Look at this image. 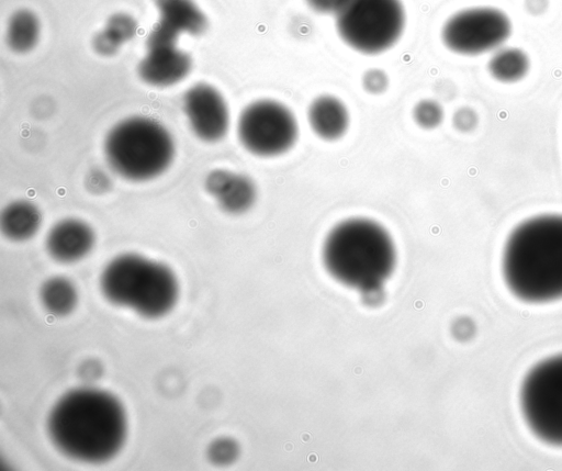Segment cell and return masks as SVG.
I'll list each match as a JSON object with an SVG mask.
<instances>
[{"label": "cell", "mask_w": 562, "mask_h": 471, "mask_svg": "<svg viewBox=\"0 0 562 471\" xmlns=\"http://www.w3.org/2000/svg\"><path fill=\"white\" fill-rule=\"evenodd\" d=\"M42 220L41 210L35 203L27 200H15L2 210L0 228L8 239L25 242L38 233Z\"/></svg>", "instance_id": "obj_16"}, {"label": "cell", "mask_w": 562, "mask_h": 471, "mask_svg": "<svg viewBox=\"0 0 562 471\" xmlns=\"http://www.w3.org/2000/svg\"><path fill=\"white\" fill-rule=\"evenodd\" d=\"M8 44L16 53L30 52L40 37V23L34 13L27 10L15 12L8 25Z\"/></svg>", "instance_id": "obj_18"}, {"label": "cell", "mask_w": 562, "mask_h": 471, "mask_svg": "<svg viewBox=\"0 0 562 471\" xmlns=\"http://www.w3.org/2000/svg\"><path fill=\"white\" fill-rule=\"evenodd\" d=\"M322 256L334 279L364 293L379 291L396 263L391 235L366 217L348 218L334 226L325 238Z\"/></svg>", "instance_id": "obj_3"}, {"label": "cell", "mask_w": 562, "mask_h": 471, "mask_svg": "<svg viewBox=\"0 0 562 471\" xmlns=\"http://www.w3.org/2000/svg\"><path fill=\"white\" fill-rule=\"evenodd\" d=\"M159 21L177 32L189 35L203 34L207 19L193 0H155Z\"/></svg>", "instance_id": "obj_15"}, {"label": "cell", "mask_w": 562, "mask_h": 471, "mask_svg": "<svg viewBox=\"0 0 562 471\" xmlns=\"http://www.w3.org/2000/svg\"><path fill=\"white\" fill-rule=\"evenodd\" d=\"M362 86L367 92L380 94L389 86L387 75L382 69L371 68L363 74Z\"/></svg>", "instance_id": "obj_22"}, {"label": "cell", "mask_w": 562, "mask_h": 471, "mask_svg": "<svg viewBox=\"0 0 562 471\" xmlns=\"http://www.w3.org/2000/svg\"><path fill=\"white\" fill-rule=\"evenodd\" d=\"M95 233L85 221L68 217L56 222L45 237L49 257L60 263H74L86 258L94 248Z\"/></svg>", "instance_id": "obj_12"}, {"label": "cell", "mask_w": 562, "mask_h": 471, "mask_svg": "<svg viewBox=\"0 0 562 471\" xmlns=\"http://www.w3.org/2000/svg\"><path fill=\"white\" fill-rule=\"evenodd\" d=\"M234 451L233 444L228 439H216L210 444L207 457L212 462L223 464L234 457Z\"/></svg>", "instance_id": "obj_23"}, {"label": "cell", "mask_w": 562, "mask_h": 471, "mask_svg": "<svg viewBox=\"0 0 562 471\" xmlns=\"http://www.w3.org/2000/svg\"><path fill=\"white\" fill-rule=\"evenodd\" d=\"M334 15L340 38L366 55L391 48L405 26L401 0H341Z\"/></svg>", "instance_id": "obj_6"}, {"label": "cell", "mask_w": 562, "mask_h": 471, "mask_svg": "<svg viewBox=\"0 0 562 471\" xmlns=\"http://www.w3.org/2000/svg\"><path fill=\"white\" fill-rule=\"evenodd\" d=\"M136 30L137 24L132 16L116 13L108 20L103 31L121 46L134 37Z\"/></svg>", "instance_id": "obj_20"}, {"label": "cell", "mask_w": 562, "mask_h": 471, "mask_svg": "<svg viewBox=\"0 0 562 471\" xmlns=\"http://www.w3.org/2000/svg\"><path fill=\"white\" fill-rule=\"evenodd\" d=\"M104 153L109 166L119 176L131 181H146L168 169L175 157V143L159 122L132 116L110 130Z\"/></svg>", "instance_id": "obj_5"}, {"label": "cell", "mask_w": 562, "mask_h": 471, "mask_svg": "<svg viewBox=\"0 0 562 471\" xmlns=\"http://www.w3.org/2000/svg\"><path fill=\"white\" fill-rule=\"evenodd\" d=\"M512 24L506 13L491 7L461 10L442 26L441 38L450 51L477 55L497 48L510 35Z\"/></svg>", "instance_id": "obj_9"}, {"label": "cell", "mask_w": 562, "mask_h": 471, "mask_svg": "<svg viewBox=\"0 0 562 471\" xmlns=\"http://www.w3.org/2000/svg\"><path fill=\"white\" fill-rule=\"evenodd\" d=\"M243 147L259 157H276L289 152L299 137L294 113L283 103L260 99L249 103L237 121Z\"/></svg>", "instance_id": "obj_8"}, {"label": "cell", "mask_w": 562, "mask_h": 471, "mask_svg": "<svg viewBox=\"0 0 562 471\" xmlns=\"http://www.w3.org/2000/svg\"><path fill=\"white\" fill-rule=\"evenodd\" d=\"M204 187L218 206L229 214L248 211L257 198L255 182L248 176L226 169L210 171L205 177Z\"/></svg>", "instance_id": "obj_13"}, {"label": "cell", "mask_w": 562, "mask_h": 471, "mask_svg": "<svg viewBox=\"0 0 562 471\" xmlns=\"http://www.w3.org/2000/svg\"><path fill=\"white\" fill-rule=\"evenodd\" d=\"M506 287L526 303L562 299V214H543L518 224L502 254Z\"/></svg>", "instance_id": "obj_2"}, {"label": "cell", "mask_w": 562, "mask_h": 471, "mask_svg": "<svg viewBox=\"0 0 562 471\" xmlns=\"http://www.w3.org/2000/svg\"><path fill=\"white\" fill-rule=\"evenodd\" d=\"M46 430L65 457L85 463H104L123 449L128 419L121 400L94 386L71 389L50 407Z\"/></svg>", "instance_id": "obj_1"}, {"label": "cell", "mask_w": 562, "mask_h": 471, "mask_svg": "<svg viewBox=\"0 0 562 471\" xmlns=\"http://www.w3.org/2000/svg\"><path fill=\"white\" fill-rule=\"evenodd\" d=\"M311 130L324 141L342 137L349 126V112L345 103L331 94L316 97L307 108Z\"/></svg>", "instance_id": "obj_14"}, {"label": "cell", "mask_w": 562, "mask_h": 471, "mask_svg": "<svg viewBox=\"0 0 562 471\" xmlns=\"http://www.w3.org/2000/svg\"><path fill=\"white\" fill-rule=\"evenodd\" d=\"M442 117V108L435 100H420L413 109V119L423 128H435L441 123Z\"/></svg>", "instance_id": "obj_21"}, {"label": "cell", "mask_w": 562, "mask_h": 471, "mask_svg": "<svg viewBox=\"0 0 562 471\" xmlns=\"http://www.w3.org/2000/svg\"><path fill=\"white\" fill-rule=\"evenodd\" d=\"M519 406L536 438L562 447V354L539 361L527 372L519 390Z\"/></svg>", "instance_id": "obj_7"}, {"label": "cell", "mask_w": 562, "mask_h": 471, "mask_svg": "<svg viewBox=\"0 0 562 471\" xmlns=\"http://www.w3.org/2000/svg\"><path fill=\"white\" fill-rule=\"evenodd\" d=\"M456 127L462 131L470 130L475 124V114L468 108L460 109L453 116Z\"/></svg>", "instance_id": "obj_24"}, {"label": "cell", "mask_w": 562, "mask_h": 471, "mask_svg": "<svg viewBox=\"0 0 562 471\" xmlns=\"http://www.w3.org/2000/svg\"><path fill=\"white\" fill-rule=\"evenodd\" d=\"M308 7L317 13H335L341 0H305Z\"/></svg>", "instance_id": "obj_26"}, {"label": "cell", "mask_w": 562, "mask_h": 471, "mask_svg": "<svg viewBox=\"0 0 562 471\" xmlns=\"http://www.w3.org/2000/svg\"><path fill=\"white\" fill-rule=\"evenodd\" d=\"M192 132L207 143L221 141L229 128V110L222 93L204 82L190 87L182 99Z\"/></svg>", "instance_id": "obj_11"}, {"label": "cell", "mask_w": 562, "mask_h": 471, "mask_svg": "<svg viewBox=\"0 0 562 471\" xmlns=\"http://www.w3.org/2000/svg\"><path fill=\"white\" fill-rule=\"evenodd\" d=\"M529 60L526 53L518 48H502L488 63L491 75L504 82L521 79L528 71Z\"/></svg>", "instance_id": "obj_19"}, {"label": "cell", "mask_w": 562, "mask_h": 471, "mask_svg": "<svg viewBox=\"0 0 562 471\" xmlns=\"http://www.w3.org/2000/svg\"><path fill=\"white\" fill-rule=\"evenodd\" d=\"M179 34L158 22L146 42V54L138 65L139 77L154 87H169L183 80L190 72L189 54L177 46Z\"/></svg>", "instance_id": "obj_10"}, {"label": "cell", "mask_w": 562, "mask_h": 471, "mask_svg": "<svg viewBox=\"0 0 562 471\" xmlns=\"http://www.w3.org/2000/svg\"><path fill=\"white\" fill-rule=\"evenodd\" d=\"M99 287L111 304L149 319L168 315L180 294L177 276L170 267L135 253L112 258L100 273Z\"/></svg>", "instance_id": "obj_4"}, {"label": "cell", "mask_w": 562, "mask_h": 471, "mask_svg": "<svg viewBox=\"0 0 562 471\" xmlns=\"http://www.w3.org/2000/svg\"><path fill=\"white\" fill-rule=\"evenodd\" d=\"M40 301L48 314L64 317L76 310L79 302L78 289L67 277H49L40 288Z\"/></svg>", "instance_id": "obj_17"}, {"label": "cell", "mask_w": 562, "mask_h": 471, "mask_svg": "<svg viewBox=\"0 0 562 471\" xmlns=\"http://www.w3.org/2000/svg\"><path fill=\"white\" fill-rule=\"evenodd\" d=\"M88 187L91 191L101 192L108 189L110 179L103 171L93 170L87 179Z\"/></svg>", "instance_id": "obj_25"}]
</instances>
